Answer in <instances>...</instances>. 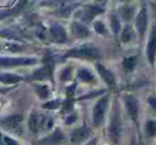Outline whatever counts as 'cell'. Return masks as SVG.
Here are the masks:
<instances>
[{"label": "cell", "instance_id": "obj_25", "mask_svg": "<svg viewBox=\"0 0 156 145\" xmlns=\"http://www.w3.org/2000/svg\"><path fill=\"white\" fill-rule=\"evenodd\" d=\"M58 104L59 102L57 100H54V102H47V104L44 105V108L46 109H55L58 107Z\"/></svg>", "mask_w": 156, "mask_h": 145}, {"label": "cell", "instance_id": "obj_20", "mask_svg": "<svg viewBox=\"0 0 156 145\" xmlns=\"http://www.w3.org/2000/svg\"><path fill=\"white\" fill-rule=\"evenodd\" d=\"M111 28H112L113 32H115V34H118V33L120 32V28H121L120 22H119V19H118L117 16H115V15L111 17Z\"/></svg>", "mask_w": 156, "mask_h": 145}, {"label": "cell", "instance_id": "obj_21", "mask_svg": "<svg viewBox=\"0 0 156 145\" xmlns=\"http://www.w3.org/2000/svg\"><path fill=\"white\" fill-rule=\"evenodd\" d=\"M94 29L100 34H107V29L105 25L102 22H94Z\"/></svg>", "mask_w": 156, "mask_h": 145}, {"label": "cell", "instance_id": "obj_23", "mask_svg": "<svg viewBox=\"0 0 156 145\" xmlns=\"http://www.w3.org/2000/svg\"><path fill=\"white\" fill-rule=\"evenodd\" d=\"M37 93L40 94V96L43 98H46L49 94V91H48V88L46 85H43V87H39L37 88Z\"/></svg>", "mask_w": 156, "mask_h": 145}, {"label": "cell", "instance_id": "obj_15", "mask_svg": "<svg viewBox=\"0 0 156 145\" xmlns=\"http://www.w3.org/2000/svg\"><path fill=\"white\" fill-rule=\"evenodd\" d=\"M135 36V32L133 30V28L130 26H125L122 31V34H121V41L123 43H129Z\"/></svg>", "mask_w": 156, "mask_h": 145}, {"label": "cell", "instance_id": "obj_5", "mask_svg": "<svg viewBox=\"0 0 156 145\" xmlns=\"http://www.w3.org/2000/svg\"><path fill=\"white\" fill-rule=\"evenodd\" d=\"M147 60L151 64H154L156 57V26L152 28L151 34H150L149 43L147 47Z\"/></svg>", "mask_w": 156, "mask_h": 145}, {"label": "cell", "instance_id": "obj_13", "mask_svg": "<svg viewBox=\"0 0 156 145\" xmlns=\"http://www.w3.org/2000/svg\"><path fill=\"white\" fill-rule=\"evenodd\" d=\"M43 121L44 115L32 114L29 119V128L32 132H37L43 130Z\"/></svg>", "mask_w": 156, "mask_h": 145}, {"label": "cell", "instance_id": "obj_18", "mask_svg": "<svg viewBox=\"0 0 156 145\" xmlns=\"http://www.w3.org/2000/svg\"><path fill=\"white\" fill-rule=\"evenodd\" d=\"M137 64V57H128V58L124 59L123 61V66L125 71H132L133 69L136 67Z\"/></svg>", "mask_w": 156, "mask_h": 145}, {"label": "cell", "instance_id": "obj_6", "mask_svg": "<svg viewBox=\"0 0 156 145\" xmlns=\"http://www.w3.org/2000/svg\"><path fill=\"white\" fill-rule=\"evenodd\" d=\"M90 129L88 126H81V127L75 129L72 132L71 136V141L75 144H79V143L83 142V141L88 140L90 136Z\"/></svg>", "mask_w": 156, "mask_h": 145}, {"label": "cell", "instance_id": "obj_16", "mask_svg": "<svg viewBox=\"0 0 156 145\" xmlns=\"http://www.w3.org/2000/svg\"><path fill=\"white\" fill-rule=\"evenodd\" d=\"M50 75H51V67L47 65V66L43 67V68L35 71L34 75H33V78L42 80V79H46V78H48V77H50Z\"/></svg>", "mask_w": 156, "mask_h": 145}, {"label": "cell", "instance_id": "obj_11", "mask_svg": "<svg viewBox=\"0 0 156 145\" xmlns=\"http://www.w3.org/2000/svg\"><path fill=\"white\" fill-rule=\"evenodd\" d=\"M147 10L145 9H141L139 11L138 15L136 18V27L138 32L141 35L144 34L145 30H147Z\"/></svg>", "mask_w": 156, "mask_h": 145}, {"label": "cell", "instance_id": "obj_12", "mask_svg": "<svg viewBox=\"0 0 156 145\" xmlns=\"http://www.w3.org/2000/svg\"><path fill=\"white\" fill-rule=\"evenodd\" d=\"M71 32L76 37H86L90 34V31L85 25L78 22H74L71 24Z\"/></svg>", "mask_w": 156, "mask_h": 145}, {"label": "cell", "instance_id": "obj_3", "mask_svg": "<svg viewBox=\"0 0 156 145\" xmlns=\"http://www.w3.org/2000/svg\"><path fill=\"white\" fill-rule=\"evenodd\" d=\"M109 133H110L111 140L115 143H117L120 139L121 134V117L120 112L117 108V104L115 105V110H113L112 119L110 121V127H109Z\"/></svg>", "mask_w": 156, "mask_h": 145}, {"label": "cell", "instance_id": "obj_8", "mask_svg": "<svg viewBox=\"0 0 156 145\" xmlns=\"http://www.w3.org/2000/svg\"><path fill=\"white\" fill-rule=\"evenodd\" d=\"M23 117L20 114H14L11 116L5 117L2 121V127L8 130H16L17 128L20 127Z\"/></svg>", "mask_w": 156, "mask_h": 145}, {"label": "cell", "instance_id": "obj_7", "mask_svg": "<svg viewBox=\"0 0 156 145\" xmlns=\"http://www.w3.org/2000/svg\"><path fill=\"white\" fill-rule=\"evenodd\" d=\"M124 102H125V106L129 116L132 117L134 122H137V119H138V102H137L136 98L132 95H127L124 98Z\"/></svg>", "mask_w": 156, "mask_h": 145}, {"label": "cell", "instance_id": "obj_14", "mask_svg": "<svg viewBox=\"0 0 156 145\" xmlns=\"http://www.w3.org/2000/svg\"><path fill=\"white\" fill-rule=\"evenodd\" d=\"M77 76H78V78L80 79L81 81H83V82L90 83V82L95 81V78H94V76L92 75L91 71H88V69H86V68L79 69L77 73Z\"/></svg>", "mask_w": 156, "mask_h": 145}, {"label": "cell", "instance_id": "obj_1", "mask_svg": "<svg viewBox=\"0 0 156 145\" xmlns=\"http://www.w3.org/2000/svg\"><path fill=\"white\" fill-rule=\"evenodd\" d=\"M100 51L95 46L92 45H83L78 48L69 50L65 57H76V58H88V59H94L98 58Z\"/></svg>", "mask_w": 156, "mask_h": 145}, {"label": "cell", "instance_id": "obj_17", "mask_svg": "<svg viewBox=\"0 0 156 145\" xmlns=\"http://www.w3.org/2000/svg\"><path fill=\"white\" fill-rule=\"evenodd\" d=\"M0 79H1V82L2 83H15L22 81L23 77L15 76V75H12V74H1Z\"/></svg>", "mask_w": 156, "mask_h": 145}, {"label": "cell", "instance_id": "obj_27", "mask_svg": "<svg viewBox=\"0 0 156 145\" xmlns=\"http://www.w3.org/2000/svg\"><path fill=\"white\" fill-rule=\"evenodd\" d=\"M87 145H95V140H94V141H91V142L88 143Z\"/></svg>", "mask_w": 156, "mask_h": 145}, {"label": "cell", "instance_id": "obj_26", "mask_svg": "<svg viewBox=\"0 0 156 145\" xmlns=\"http://www.w3.org/2000/svg\"><path fill=\"white\" fill-rule=\"evenodd\" d=\"M149 104H150V106L154 109V110H156V97L155 96H151V97H149Z\"/></svg>", "mask_w": 156, "mask_h": 145}, {"label": "cell", "instance_id": "obj_9", "mask_svg": "<svg viewBox=\"0 0 156 145\" xmlns=\"http://www.w3.org/2000/svg\"><path fill=\"white\" fill-rule=\"evenodd\" d=\"M49 33L52 41L57 42V43H64L66 41V32H65L64 28L59 25H54L50 27Z\"/></svg>", "mask_w": 156, "mask_h": 145}, {"label": "cell", "instance_id": "obj_4", "mask_svg": "<svg viewBox=\"0 0 156 145\" xmlns=\"http://www.w3.org/2000/svg\"><path fill=\"white\" fill-rule=\"evenodd\" d=\"M37 62L35 59L30 58H2V66H22V65H32Z\"/></svg>", "mask_w": 156, "mask_h": 145}, {"label": "cell", "instance_id": "obj_2", "mask_svg": "<svg viewBox=\"0 0 156 145\" xmlns=\"http://www.w3.org/2000/svg\"><path fill=\"white\" fill-rule=\"evenodd\" d=\"M107 108H108V97L104 96V97H102L96 102L93 108L92 119H93V124L95 126H98L102 123L103 119L105 116V113L107 111Z\"/></svg>", "mask_w": 156, "mask_h": 145}, {"label": "cell", "instance_id": "obj_22", "mask_svg": "<svg viewBox=\"0 0 156 145\" xmlns=\"http://www.w3.org/2000/svg\"><path fill=\"white\" fill-rule=\"evenodd\" d=\"M133 14H134V10L129 7H125L122 10V15L125 19H130L133 17Z\"/></svg>", "mask_w": 156, "mask_h": 145}, {"label": "cell", "instance_id": "obj_19", "mask_svg": "<svg viewBox=\"0 0 156 145\" xmlns=\"http://www.w3.org/2000/svg\"><path fill=\"white\" fill-rule=\"evenodd\" d=\"M145 133L147 136H156V121H149L145 124Z\"/></svg>", "mask_w": 156, "mask_h": 145}, {"label": "cell", "instance_id": "obj_10", "mask_svg": "<svg viewBox=\"0 0 156 145\" xmlns=\"http://www.w3.org/2000/svg\"><path fill=\"white\" fill-rule=\"evenodd\" d=\"M96 68H98V71L100 76L103 78V80L109 85V87H115V76L113 74L109 71L108 68H106L105 66L101 64H98L96 65Z\"/></svg>", "mask_w": 156, "mask_h": 145}, {"label": "cell", "instance_id": "obj_24", "mask_svg": "<svg viewBox=\"0 0 156 145\" xmlns=\"http://www.w3.org/2000/svg\"><path fill=\"white\" fill-rule=\"evenodd\" d=\"M71 75H72V69L65 68L64 71H62V74H61V79H62V80H69V79L71 78Z\"/></svg>", "mask_w": 156, "mask_h": 145}]
</instances>
